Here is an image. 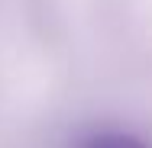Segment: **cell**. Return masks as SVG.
I'll use <instances>...</instances> for the list:
<instances>
[{
    "label": "cell",
    "mask_w": 152,
    "mask_h": 148,
    "mask_svg": "<svg viewBox=\"0 0 152 148\" xmlns=\"http://www.w3.org/2000/svg\"><path fill=\"white\" fill-rule=\"evenodd\" d=\"M84 148H146V142L126 129H100L84 142Z\"/></svg>",
    "instance_id": "cell-1"
}]
</instances>
